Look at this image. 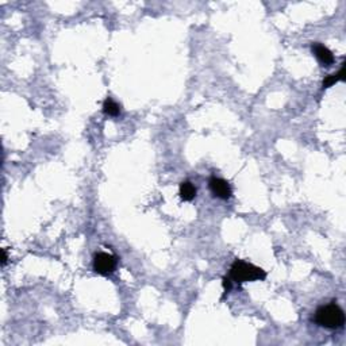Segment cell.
<instances>
[{
    "mask_svg": "<svg viewBox=\"0 0 346 346\" xmlns=\"http://www.w3.org/2000/svg\"><path fill=\"white\" fill-rule=\"evenodd\" d=\"M267 277V272L260 267H256L244 260H235L230 268L229 279L237 284H244L247 281L264 280Z\"/></svg>",
    "mask_w": 346,
    "mask_h": 346,
    "instance_id": "6da1fadb",
    "label": "cell"
},
{
    "mask_svg": "<svg viewBox=\"0 0 346 346\" xmlns=\"http://www.w3.org/2000/svg\"><path fill=\"white\" fill-rule=\"evenodd\" d=\"M314 321L317 322V324L326 329H340L345 324V313L338 304L331 303L327 306L319 307L315 311Z\"/></svg>",
    "mask_w": 346,
    "mask_h": 346,
    "instance_id": "7a4b0ae2",
    "label": "cell"
},
{
    "mask_svg": "<svg viewBox=\"0 0 346 346\" xmlns=\"http://www.w3.org/2000/svg\"><path fill=\"white\" fill-rule=\"evenodd\" d=\"M115 268H117V257L110 253L100 251L94 258V271L96 273L107 276V274H111Z\"/></svg>",
    "mask_w": 346,
    "mask_h": 346,
    "instance_id": "3957f363",
    "label": "cell"
},
{
    "mask_svg": "<svg viewBox=\"0 0 346 346\" xmlns=\"http://www.w3.org/2000/svg\"><path fill=\"white\" fill-rule=\"evenodd\" d=\"M208 184H210V190H211L212 194L219 199L227 200L233 195V191L230 188L229 183L226 180L221 179V177H211Z\"/></svg>",
    "mask_w": 346,
    "mask_h": 346,
    "instance_id": "277c9868",
    "label": "cell"
},
{
    "mask_svg": "<svg viewBox=\"0 0 346 346\" xmlns=\"http://www.w3.org/2000/svg\"><path fill=\"white\" fill-rule=\"evenodd\" d=\"M313 53L315 54V57L318 58V61L321 62V64H323V65H330V64H333L334 62V56H333V53L326 48V46H323L322 44H313Z\"/></svg>",
    "mask_w": 346,
    "mask_h": 346,
    "instance_id": "5b68a950",
    "label": "cell"
},
{
    "mask_svg": "<svg viewBox=\"0 0 346 346\" xmlns=\"http://www.w3.org/2000/svg\"><path fill=\"white\" fill-rule=\"evenodd\" d=\"M196 188L191 181H183L180 184V198L185 201H191L195 199Z\"/></svg>",
    "mask_w": 346,
    "mask_h": 346,
    "instance_id": "8992f818",
    "label": "cell"
},
{
    "mask_svg": "<svg viewBox=\"0 0 346 346\" xmlns=\"http://www.w3.org/2000/svg\"><path fill=\"white\" fill-rule=\"evenodd\" d=\"M344 80H345V64H344V67L341 68L340 72L338 73L326 76V77L323 78L322 85H323V88H329V87H331V85H334L335 83H338V81H344Z\"/></svg>",
    "mask_w": 346,
    "mask_h": 346,
    "instance_id": "52a82bcc",
    "label": "cell"
},
{
    "mask_svg": "<svg viewBox=\"0 0 346 346\" xmlns=\"http://www.w3.org/2000/svg\"><path fill=\"white\" fill-rule=\"evenodd\" d=\"M103 111L110 117H118L119 112H121V107H119L117 101L112 100L111 98H107L104 103H103Z\"/></svg>",
    "mask_w": 346,
    "mask_h": 346,
    "instance_id": "ba28073f",
    "label": "cell"
},
{
    "mask_svg": "<svg viewBox=\"0 0 346 346\" xmlns=\"http://www.w3.org/2000/svg\"><path fill=\"white\" fill-rule=\"evenodd\" d=\"M223 288H224V295L231 290V280L229 277H224L223 279Z\"/></svg>",
    "mask_w": 346,
    "mask_h": 346,
    "instance_id": "9c48e42d",
    "label": "cell"
},
{
    "mask_svg": "<svg viewBox=\"0 0 346 346\" xmlns=\"http://www.w3.org/2000/svg\"><path fill=\"white\" fill-rule=\"evenodd\" d=\"M1 254H3V257H1V265L4 267V265L7 264V260H8V257H7L6 249H1Z\"/></svg>",
    "mask_w": 346,
    "mask_h": 346,
    "instance_id": "30bf717a",
    "label": "cell"
}]
</instances>
